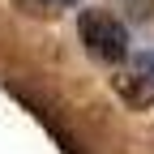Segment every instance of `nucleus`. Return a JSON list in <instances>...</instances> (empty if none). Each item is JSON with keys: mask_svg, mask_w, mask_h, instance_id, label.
<instances>
[{"mask_svg": "<svg viewBox=\"0 0 154 154\" xmlns=\"http://www.w3.org/2000/svg\"><path fill=\"white\" fill-rule=\"evenodd\" d=\"M77 26H82V43H86V51L94 56V60L120 64L124 56H128V34H124V26L116 22L111 13H103V9H86Z\"/></svg>", "mask_w": 154, "mask_h": 154, "instance_id": "obj_1", "label": "nucleus"}, {"mask_svg": "<svg viewBox=\"0 0 154 154\" xmlns=\"http://www.w3.org/2000/svg\"><path fill=\"white\" fill-rule=\"evenodd\" d=\"M116 90H120L124 103H133V107H150L154 103V82L146 73H120L116 77Z\"/></svg>", "mask_w": 154, "mask_h": 154, "instance_id": "obj_2", "label": "nucleus"}, {"mask_svg": "<svg viewBox=\"0 0 154 154\" xmlns=\"http://www.w3.org/2000/svg\"><path fill=\"white\" fill-rule=\"evenodd\" d=\"M137 73H146V77H150V82H154V47L137 56Z\"/></svg>", "mask_w": 154, "mask_h": 154, "instance_id": "obj_3", "label": "nucleus"}]
</instances>
